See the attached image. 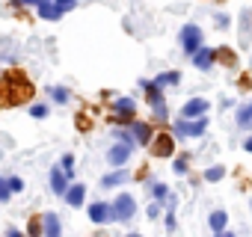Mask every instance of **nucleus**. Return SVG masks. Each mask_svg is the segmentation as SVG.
I'll return each instance as SVG.
<instances>
[{
	"label": "nucleus",
	"instance_id": "obj_1",
	"mask_svg": "<svg viewBox=\"0 0 252 237\" xmlns=\"http://www.w3.org/2000/svg\"><path fill=\"white\" fill-rule=\"evenodd\" d=\"M33 98V83L27 80L24 71H9L3 77V101L9 107H18V104H27Z\"/></svg>",
	"mask_w": 252,
	"mask_h": 237
},
{
	"label": "nucleus",
	"instance_id": "obj_2",
	"mask_svg": "<svg viewBox=\"0 0 252 237\" xmlns=\"http://www.w3.org/2000/svg\"><path fill=\"white\" fill-rule=\"evenodd\" d=\"M172 131H175V137H202L205 131H208V118L205 116H199V118H178V122L172 125Z\"/></svg>",
	"mask_w": 252,
	"mask_h": 237
},
{
	"label": "nucleus",
	"instance_id": "obj_3",
	"mask_svg": "<svg viewBox=\"0 0 252 237\" xmlns=\"http://www.w3.org/2000/svg\"><path fill=\"white\" fill-rule=\"evenodd\" d=\"M137 116V101L134 98H116L113 101V122L116 125H131Z\"/></svg>",
	"mask_w": 252,
	"mask_h": 237
},
{
	"label": "nucleus",
	"instance_id": "obj_4",
	"mask_svg": "<svg viewBox=\"0 0 252 237\" xmlns=\"http://www.w3.org/2000/svg\"><path fill=\"white\" fill-rule=\"evenodd\" d=\"M178 39H181V48H184V51H187L190 57H193V54H196V51L202 48V42H205V36H202V30H199L196 24H184V27H181V36H178Z\"/></svg>",
	"mask_w": 252,
	"mask_h": 237
},
{
	"label": "nucleus",
	"instance_id": "obj_5",
	"mask_svg": "<svg viewBox=\"0 0 252 237\" xmlns=\"http://www.w3.org/2000/svg\"><path fill=\"white\" fill-rule=\"evenodd\" d=\"M134 210H137V199H134L131 193H122V196L113 202V219H119V222H128V219L134 216Z\"/></svg>",
	"mask_w": 252,
	"mask_h": 237
},
{
	"label": "nucleus",
	"instance_id": "obj_6",
	"mask_svg": "<svg viewBox=\"0 0 252 237\" xmlns=\"http://www.w3.org/2000/svg\"><path fill=\"white\" fill-rule=\"evenodd\" d=\"M131 151H134V143H131V140H119L116 146H110V151H107V163L119 169V166H125V163H128Z\"/></svg>",
	"mask_w": 252,
	"mask_h": 237
},
{
	"label": "nucleus",
	"instance_id": "obj_7",
	"mask_svg": "<svg viewBox=\"0 0 252 237\" xmlns=\"http://www.w3.org/2000/svg\"><path fill=\"white\" fill-rule=\"evenodd\" d=\"M172 151H175V140L169 134H158L155 143H152V154L155 157H169Z\"/></svg>",
	"mask_w": 252,
	"mask_h": 237
},
{
	"label": "nucleus",
	"instance_id": "obj_8",
	"mask_svg": "<svg viewBox=\"0 0 252 237\" xmlns=\"http://www.w3.org/2000/svg\"><path fill=\"white\" fill-rule=\"evenodd\" d=\"M131 128V137H134V143H140V146H149L155 137H152V125H146V122H140V118H134V122L128 125Z\"/></svg>",
	"mask_w": 252,
	"mask_h": 237
},
{
	"label": "nucleus",
	"instance_id": "obj_9",
	"mask_svg": "<svg viewBox=\"0 0 252 237\" xmlns=\"http://www.w3.org/2000/svg\"><path fill=\"white\" fill-rule=\"evenodd\" d=\"M211 110V104L205 101V98H193V101H187L184 107H181V116L184 118H199V116H205Z\"/></svg>",
	"mask_w": 252,
	"mask_h": 237
},
{
	"label": "nucleus",
	"instance_id": "obj_10",
	"mask_svg": "<svg viewBox=\"0 0 252 237\" xmlns=\"http://www.w3.org/2000/svg\"><path fill=\"white\" fill-rule=\"evenodd\" d=\"M51 190H54V196H65V190H68V172L63 166L51 169Z\"/></svg>",
	"mask_w": 252,
	"mask_h": 237
},
{
	"label": "nucleus",
	"instance_id": "obj_11",
	"mask_svg": "<svg viewBox=\"0 0 252 237\" xmlns=\"http://www.w3.org/2000/svg\"><path fill=\"white\" fill-rule=\"evenodd\" d=\"M89 219L92 222H110L113 219V205H107V202H95V205H89Z\"/></svg>",
	"mask_w": 252,
	"mask_h": 237
},
{
	"label": "nucleus",
	"instance_id": "obj_12",
	"mask_svg": "<svg viewBox=\"0 0 252 237\" xmlns=\"http://www.w3.org/2000/svg\"><path fill=\"white\" fill-rule=\"evenodd\" d=\"M214 59H217V54H214L211 48H205V45L193 54V65H196V68H202V71H205V68H211V65H214Z\"/></svg>",
	"mask_w": 252,
	"mask_h": 237
},
{
	"label": "nucleus",
	"instance_id": "obj_13",
	"mask_svg": "<svg viewBox=\"0 0 252 237\" xmlns=\"http://www.w3.org/2000/svg\"><path fill=\"white\" fill-rule=\"evenodd\" d=\"M83 199H86V187H80V184H68V190H65V202H68L71 207H80Z\"/></svg>",
	"mask_w": 252,
	"mask_h": 237
},
{
	"label": "nucleus",
	"instance_id": "obj_14",
	"mask_svg": "<svg viewBox=\"0 0 252 237\" xmlns=\"http://www.w3.org/2000/svg\"><path fill=\"white\" fill-rule=\"evenodd\" d=\"M42 231H45L48 237H60V216H57L54 210H48V213L42 216Z\"/></svg>",
	"mask_w": 252,
	"mask_h": 237
},
{
	"label": "nucleus",
	"instance_id": "obj_15",
	"mask_svg": "<svg viewBox=\"0 0 252 237\" xmlns=\"http://www.w3.org/2000/svg\"><path fill=\"white\" fill-rule=\"evenodd\" d=\"M36 6H39V18H45V21H57V18H63V12L57 9L54 0H45V3H36Z\"/></svg>",
	"mask_w": 252,
	"mask_h": 237
},
{
	"label": "nucleus",
	"instance_id": "obj_16",
	"mask_svg": "<svg viewBox=\"0 0 252 237\" xmlns=\"http://www.w3.org/2000/svg\"><path fill=\"white\" fill-rule=\"evenodd\" d=\"M225 225H228L225 210H214V213H211V231L220 234V237H225Z\"/></svg>",
	"mask_w": 252,
	"mask_h": 237
},
{
	"label": "nucleus",
	"instance_id": "obj_17",
	"mask_svg": "<svg viewBox=\"0 0 252 237\" xmlns=\"http://www.w3.org/2000/svg\"><path fill=\"white\" fill-rule=\"evenodd\" d=\"M128 178H131V172H128V169H119V172L104 175V178H101V187H116V184H125Z\"/></svg>",
	"mask_w": 252,
	"mask_h": 237
},
{
	"label": "nucleus",
	"instance_id": "obj_18",
	"mask_svg": "<svg viewBox=\"0 0 252 237\" xmlns=\"http://www.w3.org/2000/svg\"><path fill=\"white\" fill-rule=\"evenodd\" d=\"M178 80H181V74H178V71H166V74H158V77H155V80H152V83H155V86H160V89H163V86H175V83H178Z\"/></svg>",
	"mask_w": 252,
	"mask_h": 237
},
{
	"label": "nucleus",
	"instance_id": "obj_19",
	"mask_svg": "<svg viewBox=\"0 0 252 237\" xmlns=\"http://www.w3.org/2000/svg\"><path fill=\"white\" fill-rule=\"evenodd\" d=\"M152 110H155V116H158V122H166V101L163 98H158V101H152Z\"/></svg>",
	"mask_w": 252,
	"mask_h": 237
},
{
	"label": "nucleus",
	"instance_id": "obj_20",
	"mask_svg": "<svg viewBox=\"0 0 252 237\" xmlns=\"http://www.w3.org/2000/svg\"><path fill=\"white\" fill-rule=\"evenodd\" d=\"M51 98H54L57 104H65V101H68V89H65V86H54V89H51Z\"/></svg>",
	"mask_w": 252,
	"mask_h": 237
},
{
	"label": "nucleus",
	"instance_id": "obj_21",
	"mask_svg": "<svg viewBox=\"0 0 252 237\" xmlns=\"http://www.w3.org/2000/svg\"><path fill=\"white\" fill-rule=\"evenodd\" d=\"M149 190H152V196H155L158 202H163V199L169 196V190H166V184H160V181H158V184H152Z\"/></svg>",
	"mask_w": 252,
	"mask_h": 237
},
{
	"label": "nucleus",
	"instance_id": "obj_22",
	"mask_svg": "<svg viewBox=\"0 0 252 237\" xmlns=\"http://www.w3.org/2000/svg\"><path fill=\"white\" fill-rule=\"evenodd\" d=\"M54 3H57V9L65 15V12H71V9L77 6V0H54Z\"/></svg>",
	"mask_w": 252,
	"mask_h": 237
},
{
	"label": "nucleus",
	"instance_id": "obj_23",
	"mask_svg": "<svg viewBox=\"0 0 252 237\" xmlns=\"http://www.w3.org/2000/svg\"><path fill=\"white\" fill-rule=\"evenodd\" d=\"M12 196V187H9V178H0V202H6Z\"/></svg>",
	"mask_w": 252,
	"mask_h": 237
},
{
	"label": "nucleus",
	"instance_id": "obj_24",
	"mask_svg": "<svg viewBox=\"0 0 252 237\" xmlns=\"http://www.w3.org/2000/svg\"><path fill=\"white\" fill-rule=\"evenodd\" d=\"M222 175H225V169H222V166H211V169L205 172V178H208V181H220Z\"/></svg>",
	"mask_w": 252,
	"mask_h": 237
},
{
	"label": "nucleus",
	"instance_id": "obj_25",
	"mask_svg": "<svg viewBox=\"0 0 252 237\" xmlns=\"http://www.w3.org/2000/svg\"><path fill=\"white\" fill-rule=\"evenodd\" d=\"M30 116H33V118H45V116H48V104H36V107H30Z\"/></svg>",
	"mask_w": 252,
	"mask_h": 237
},
{
	"label": "nucleus",
	"instance_id": "obj_26",
	"mask_svg": "<svg viewBox=\"0 0 252 237\" xmlns=\"http://www.w3.org/2000/svg\"><path fill=\"white\" fill-rule=\"evenodd\" d=\"M249 122H252V113H249V107H243V110L237 113V125H243V128H246Z\"/></svg>",
	"mask_w": 252,
	"mask_h": 237
},
{
	"label": "nucleus",
	"instance_id": "obj_27",
	"mask_svg": "<svg viewBox=\"0 0 252 237\" xmlns=\"http://www.w3.org/2000/svg\"><path fill=\"white\" fill-rule=\"evenodd\" d=\"M60 163H63V169H65V172H68V178H71V172H74V157H71V154H63V160H60Z\"/></svg>",
	"mask_w": 252,
	"mask_h": 237
},
{
	"label": "nucleus",
	"instance_id": "obj_28",
	"mask_svg": "<svg viewBox=\"0 0 252 237\" xmlns=\"http://www.w3.org/2000/svg\"><path fill=\"white\" fill-rule=\"evenodd\" d=\"M30 234H42V219H39V216L30 219Z\"/></svg>",
	"mask_w": 252,
	"mask_h": 237
},
{
	"label": "nucleus",
	"instance_id": "obj_29",
	"mask_svg": "<svg viewBox=\"0 0 252 237\" xmlns=\"http://www.w3.org/2000/svg\"><path fill=\"white\" fill-rule=\"evenodd\" d=\"M172 169H175V175H187V163H184V160H175Z\"/></svg>",
	"mask_w": 252,
	"mask_h": 237
},
{
	"label": "nucleus",
	"instance_id": "obj_30",
	"mask_svg": "<svg viewBox=\"0 0 252 237\" xmlns=\"http://www.w3.org/2000/svg\"><path fill=\"white\" fill-rule=\"evenodd\" d=\"M9 187H12V193H21L24 190V181L21 178H9Z\"/></svg>",
	"mask_w": 252,
	"mask_h": 237
},
{
	"label": "nucleus",
	"instance_id": "obj_31",
	"mask_svg": "<svg viewBox=\"0 0 252 237\" xmlns=\"http://www.w3.org/2000/svg\"><path fill=\"white\" fill-rule=\"evenodd\" d=\"M158 213H160V202H155V205L149 207V216H152V219H158Z\"/></svg>",
	"mask_w": 252,
	"mask_h": 237
},
{
	"label": "nucleus",
	"instance_id": "obj_32",
	"mask_svg": "<svg viewBox=\"0 0 252 237\" xmlns=\"http://www.w3.org/2000/svg\"><path fill=\"white\" fill-rule=\"evenodd\" d=\"M166 228H175V213H166Z\"/></svg>",
	"mask_w": 252,
	"mask_h": 237
},
{
	"label": "nucleus",
	"instance_id": "obj_33",
	"mask_svg": "<svg viewBox=\"0 0 252 237\" xmlns=\"http://www.w3.org/2000/svg\"><path fill=\"white\" fill-rule=\"evenodd\" d=\"M243 148H246V151H252V137H249V140L243 143Z\"/></svg>",
	"mask_w": 252,
	"mask_h": 237
},
{
	"label": "nucleus",
	"instance_id": "obj_34",
	"mask_svg": "<svg viewBox=\"0 0 252 237\" xmlns=\"http://www.w3.org/2000/svg\"><path fill=\"white\" fill-rule=\"evenodd\" d=\"M33 3H45V0H33Z\"/></svg>",
	"mask_w": 252,
	"mask_h": 237
},
{
	"label": "nucleus",
	"instance_id": "obj_35",
	"mask_svg": "<svg viewBox=\"0 0 252 237\" xmlns=\"http://www.w3.org/2000/svg\"><path fill=\"white\" fill-rule=\"evenodd\" d=\"M21 3H33V0H21Z\"/></svg>",
	"mask_w": 252,
	"mask_h": 237
},
{
	"label": "nucleus",
	"instance_id": "obj_36",
	"mask_svg": "<svg viewBox=\"0 0 252 237\" xmlns=\"http://www.w3.org/2000/svg\"><path fill=\"white\" fill-rule=\"evenodd\" d=\"M249 113H252V104H249Z\"/></svg>",
	"mask_w": 252,
	"mask_h": 237
}]
</instances>
